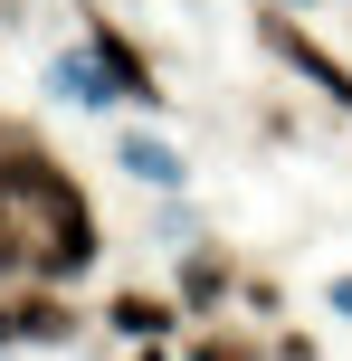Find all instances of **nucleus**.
<instances>
[{"label": "nucleus", "mask_w": 352, "mask_h": 361, "mask_svg": "<svg viewBox=\"0 0 352 361\" xmlns=\"http://www.w3.org/2000/svg\"><path fill=\"white\" fill-rule=\"evenodd\" d=\"M219 295H229V257H219V247H200V257L181 267V305H190V314H210Z\"/></svg>", "instance_id": "4"}, {"label": "nucleus", "mask_w": 352, "mask_h": 361, "mask_svg": "<svg viewBox=\"0 0 352 361\" xmlns=\"http://www.w3.org/2000/svg\"><path fill=\"white\" fill-rule=\"evenodd\" d=\"M267 38H277V48H286V57H296V67H305V76H315V86H324V95H334V105H352V76H343V67H334V57H324V48H315V38H305V29H286V19H267Z\"/></svg>", "instance_id": "2"}, {"label": "nucleus", "mask_w": 352, "mask_h": 361, "mask_svg": "<svg viewBox=\"0 0 352 361\" xmlns=\"http://www.w3.org/2000/svg\"><path fill=\"white\" fill-rule=\"evenodd\" d=\"M171 314H181V305H162V295H114V305H105V324H114V333H133V343H162V333H171Z\"/></svg>", "instance_id": "3"}, {"label": "nucleus", "mask_w": 352, "mask_h": 361, "mask_svg": "<svg viewBox=\"0 0 352 361\" xmlns=\"http://www.w3.org/2000/svg\"><path fill=\"white\" fill-rule=\"evenodd\" d=\"M190 361H257V343H229V333H200V343H190Z\"/></svg>", "instance_id": "7"}, {"label": "nucleus", "mask_w": 352, "mask_h": 361, "mask_svg": "<svg viewBox=\"0 0 352 361\" xmlns=\"http://www.w3.org/2000/svg\"><path fill=\"white\" fill-rule=\"evenodd\" d=\"M124 171H143V180H181V162H171L162 143H124Z\"/></svg>", "instance_id": "6"}, {"label": "nucleus", "mask_w": 352, "mask_h": 361, "mask_svg": "<svg viewBox=\"0 0 352 361\" xmlns=\"http://www.w3.org/2000/svg\"><path fill=\"white\" fill-rule=\"evenodd\" d=\"M334 305H343V314H352V276H343V286H334Z\"/></svg>", "instance_id": "8"}, {"label": "nucleus", "mask_w": 352, "mask_h": 361, "mask_svg": "<svg viewBox=\"0 0 352 361\" xmlns=\"http://www.w3.org/2000/svg\"><path fill=\"white\" fill-rule=\"evenodd\" d=\"M0 276H29V219L0 200Z\"/></svg>", "instance_id": "5"}, {"label": "nucleus", "mask_w": 352, "mask_h": 361, "mask_svg": "<svg viewBox=\"0 0 352 361\" xmlns=\"http://www.w3.org/2000/svg\"><path fill=\"white\" fill-rule=\"evenodd\" d=\"M67 333H76V314L57 305V286H48V295H10V305H0V352H10V343H67Z\"/></svg>", "instance_id": "1"}]
</instances>
